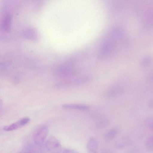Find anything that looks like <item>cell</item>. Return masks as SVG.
<instances>
[{
  "label": "cell",
  "mask_w": 153,
  "mask_h": 153,
  "mask_svg": "<svg viewBox=\"0 0 153 153\" xmlns=\"http://www.w3.org/2000/svg\"><path fill=\"white\" fill-rule=\"evenodd\" d=\"M45 147L50 153H60L62 150L61 144L56 137L51 136L45 143Z\"/></svg>",
  "instance_id": "cell-1"
},
{
  "label": "cell",
  "mask_w": 153,
  "mask_h": 153,
  "mask_svg": "<svg viewBox=\"0 0 153 153\" xmlns=\"http://www.w3.org/2000/svg\"><path fill=\"white\" fill-rule=\"evenodd\" d=\"M48 129L46 126L39 127L34 134V140L35 143L38 145H41L46 139L48 134Z\"/></svg>",
  "instance_id": "cell-2"
},
{
  "label": "cell",
  "mask_w": 153,
  "mask_h": 153,
  "mask_svg": "<svg viewBox=\"0 0 153 153\" xmlns=\"http://www.w3.org/2000/svg\"><path fill=\"white\" fill-rule=\"evenodd\" d=\"M89 80L90 77L88 76L80 77L61 82L57 85V86L59 88L68 87L74 85H78L85 83Z\"/></svg>",
  "instance_id": "cell-3"
},
{
  "label": "cell",
  "mask_w": 153,
  "mask_h": 153,
  "mask_svg": "<svg viewBox=\"0 0 153 153\" xmlns=\"http://www.w3.org/2000/svg\"><path fill=\"white\" fill-rule=\"evenodd\" d=\"M30 120V119L29 118L25 117L10 125L5 126L3 129L6 131L15 130L26 125Z\"/></svg>",
  "instance_id": "cell-4"
},
{
  "label": "cell",
  "mask_w": 153,
  "mask_h": 153,
  "mask_svg": "<svg viewBox=\"0 0 153 153\" xmlns=\"http://www.w3.org/2000/svg\"><path fill=\"white\" fill-rule=\"evenodd\" d=\"M98 147V143L95 138H91L88 140L87 147L88 153H97V150Z\"/></svg>",
  "instance_id": "cell-5"
},
{
  "label": "cell",
  "mask_w": 153,
  "mask_h": 153,
  "mask_svg": "<svg viewBox=\"0 0 153 153\" xmlns=\"http://www.w3.org/2000/svg\"><path fill=\"white\" fill-rule=\"evenodd\" d=\"M63 108L67 109H76L80 111H86L89 108V107L85 105L76 104H68L63 105Z\"/></svg>",
  "instance_id": "cell-6"
},
{
  "label": "cell",
  "mask_w": 153,
  "mask_h": 153,
  "mask_svg": "<svg viewBox=\"0 0 153 153\" xmlns=\"http://www.w3.org/2000/svg\"><path fill=\"white\" fill-rule=\"evenodd\" d=\"M117 133V131L115 129H113L109 130L105 134V139L106 141L111 140L116 136Z\"/></svg>",
  "instance_id": "cell-7"
},
{
  "label": "cell",
  "mask_w": 153,
  "mask_h": 153,
  "mask_svg": "<svg viewBox=\"0 0 153 153\" xmlns=\"http://www.w3.org/2000/svg\"><path fill=\"white\" fill-rule=\"evenodd\" d=\"M146 146L148 150L150 151H152L153 148L152 137H150L148 139L146 142Z\"/></svg>",
  "instance_id": "cell-8"
},
{
  "label": "cell",
  "mask_w": 153,
  "mask_h": 153,
  "mask_svg": "<svg viewBox=\"0 0 153 153\" xmlns=\"http://www.w3.org/2000/svg\"><path fill=\"white\" fill-rule=\"evenodd\" d=\"M108 121L107 120L103 119L99 120L97 122V126L99 128H102L106 126L108 124Z\"/></svg>",
  "instance_id": "cell-9"
},
{
  "label": "cell",
  "mask_w": 153,
  "mask_h": 153,
  "mask_svg": "<svg viewBox=\"0 0 153 153\" xmlns=\"http://www.w3.org/2000/svg\"><path fill=\"white\" fill-rule=\"evenodd\" d=\"M120 91L118 88H114L110 90L107 93V95L109 97H113L118 94Z\"/></svg>",
  "instance_id": "cell-10"
},
{
  "label": "cell",
  "mask_w": 153,
  "mask_h": 153,
  "mask_svg": "<svg viewBox=\"0 0 153 153\" xmlns=\"http://www.w3.org/2000/svg\"><path fill=\"white\" fill-rule=\"evenodd\" d=\"M146 123L147 126L150 128H153V119L152 117H149L146 121Z\"/></svg>",
  "instance_id": "cell-11"
},
{
  "label": "cell",
  "mask_w": 153,
  "mask_h": 153,
  "mask_svg": "<svg viewBox=\"0 0 153 153\" xmlns=\"http://www.w3.org/2000/svg\"><path fill=\"white\" fill-rule=\"evenodd\" d=\"M62 153H78L74 150L71 149H65L63 152Z\"/></svg>",
  "instance_id": "cell-12"
},
{
  "label": "cell",
  "mask_w": 153,
  "mask_h": 153,
  "mask_svg": "<svg viewBox=\"0 0 153 153\" xmlns=\"http://www.w3.org/2000/svg\"><path fill=\"white\" fill-rule=\"evenodd\" d=\"M3 102L2 100L0 99V113L1 112L3 107Z\"/></svg>",
  "instance_id": "cell-13"
},
{
  "label": "cell",
  "mask_w": 153,
  "mask_h": 153,
  "mask_svg": "<svg viewBox=\"0 0 153 153\" xmlns=\"http://www.w3.org/2000/svg\"></svg>",
  "instance_id": "cell-14"
}]
</instances>
